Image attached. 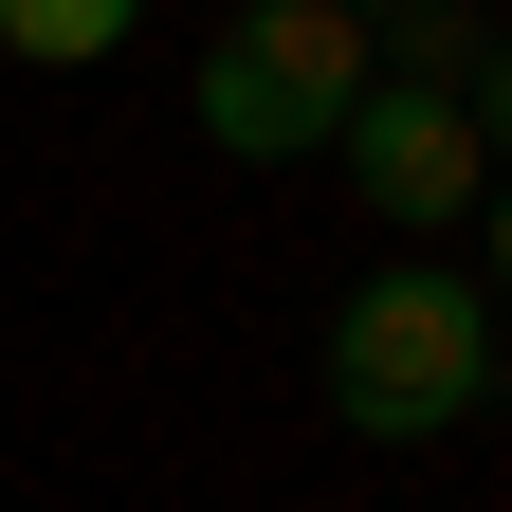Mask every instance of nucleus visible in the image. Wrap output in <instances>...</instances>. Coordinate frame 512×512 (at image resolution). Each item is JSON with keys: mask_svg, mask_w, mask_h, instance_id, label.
I'll return each instance as SVG.
<instances>
[{"mask_svg": "<svg viewBox=\"0 0 512 512\" xmlns=\"http://www.w3.org/2000/svg\"><path fill=\"white\" fill-rule=\"evenodd\" d=\"M476 238H494V293H512V165H494V202H476Z\"/></svg>", "mask_w": 512, "mask_h": 512, "instance_id": "423d86ee", "label": "nucleus"}, {"mask_svg": "<svg viewBox=\"0 0 512 512\" xmlns=\"http://www.w3.org/2000/svg\"><path fill=\"white\" fill-rule=\"evenodd\" d=\"M366 74H384V37L348 19V0H238V19H220V55H202V128H220L238 165L330 147Z\"/></svg>", "mask_w": 512, "mask_h": 512, "instance_id": "f03ea898", "label": "nucleus"}, {"mask_svg": "<svg viewBox=\"0 0 512 512\" xmlns=\"http://www.w3.org/2000/svg\"><path fill=\"white\" fill-rule=\"evenodd\" d=\"M348 19H421V0H348Z\"/></svg>", "mask_w": 512, "mask_h": 512, "instance_id": "0eeeda50", "label": "nucleus"}, {"mask_svg": "<svg viewBox=\"0 0 512 512\" xmlns=\"http://www.w3.org/2000/svg\"><path fill=\"white\" fill-rule=\"evenodd\" d=\"M330 403L348 439H458L494 403V311L439 275V256H403V275H366L330 311Z\"/></svg>", "mask_w": 512, "mask_h": 512, "instance_id": "f257e3e1", "label": "nucleus"}, {"mask_svg": "<svg viewBox=\"0 0 512 512\" xmlns=\"http://www.w3.org/2000/svg\"><path fill=\"white\" fill-rule=\"evenodd\" d=\"M128 19L147 0H0V55L19 74H92V55H128Z\"/></svg>", "mask_w": 512, "mask_h": 512, "instance_id": "20e7f679", "label": "nucleus"}, {"mask_svg": "<svg viewBox=\"0 0 512 512\" xmlns=\"http://www.w3.org/2000/svg\"><path fill=\"white\" fill-rule=\"evenodd\" d=\"M458 110H476V147L512 165V37H476V74H458Z\"/></svg>", "mask_w": 512, "mask_h": 512, "instance_id": "39448f33", "label": "nucleus"}, {"mask_svg": "<svg viewBox=\"0 0 512 512\" xmlns=\"http://www.w3.org/2000/svg\"><path fill=\"white\" fill-rule=\"evenodd\" d=\"M330 147H348V183H366L384 220H476V202H494V147H476V110H458V92H421V74H366Z\"/></svg>", "mask_w": 512, "mask_h": 512, "instance_id": "7ed1b4c3", "label": "nucleus"}]
</instances>
